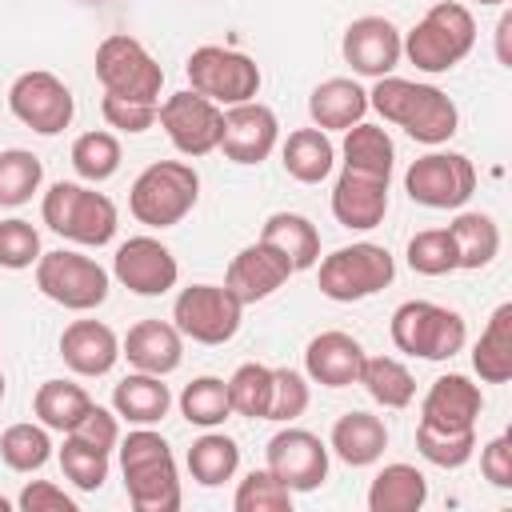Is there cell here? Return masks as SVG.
Returning <instances> with one entry per match:
<instances>
[{
	"label": "cell",
	"instance_id": "cell-1",
	"mask_svg": "<svg viewBox=\"0 0 512 512\" xmlns=\"http://www.w3.org/2000/svg\"><path fill=\"white\" fill-rule=\"evenodd\" d=\"M368 108H376L384 116V124L404 128L416 144H448L460 128V108L456 100L436 88V84H420V80H404V76H380L368 88Z\"/></svg>",
	"mask_w": 512,
	"mask_h": 512
},
{
	"label": "cell",
	"instance_id": "cell-2",
	"mask_svg": "<svg viewBox=\"0 0 512 512\" xmlns=\"http://www.w3.org/2000/svg\"><path fill=\"white\" fill-rule=\"evenodd\" d=\"M120 472H124V492L136 512H176L184 492H180V472L168 440L152 432V424H136L120 444Z\"/></svg>",
	"mask_w": 512,
	"mask_h": 512
},
{
	"label": "cell",
	"instance_id": "cell-3",
	"mask_svg": "<svg viewBox=\"0 0 512 512\" xmlns=\"http://www.w3.org/2000/svg\"><path fill=\"white\" fill-rule=\"evenodd\" d=\"M40 216L56 236H64L72 244H84V248L112 244L116 228H120L116 204L104 192H96L92 184H80V180H56L40 200Z\"/></svg>",
	"mask_w": 512,
	"mask_h": 512
},
{
	"label": "cell",
	"instance_id": "cell-4",
	"mask_svg": "<svg viewBox=\"0 0 512 512\" xmlns=\"http://www.w3.org/2000/svg\"><path fill=\"white\" fill-rule=\"evenodd\" d=\"M476 48V20L464 4L456 0H440L432 4L408 32H404V56L408 64H416L420 72L436 76L456 68L468 52Z\"/></svg>",
	"mask_w": 512,
	"mask_h": 512
},
{
	"label": "cell",
	"instance_id": "cell-5",
	"mask_svg": "<svg viewBox=\"0 0 512 512\" xmlns=\"http://www.w3.org/2000/svg\"><path fill=\"white\" fill-rule=\"evenodd\" d=\"M200 200V172L188 160H156L128 188V212L148 228L180 224Z\"/></svg>",
	"mask_w": 512,
	"mask_h": 512
},
{
	"label": "cell",
	"instance_id": "cell-6",
	"mask_svg": "<svg viewBox=\"0 0 512 512\" xmlns=\"http://www.w3.org/2000/svg\"><path fill=\"white\" fill-rule=\"evenodd\" d=\"M392 280H396V260L384 244H372V240L344 244L316 260V284L336 304L368 300V296L384 292Z\"/></svg>",
	"mask_w": 512,
	"mask_h": 512
},
{
	"label": "cell",
	"instance_id": "cell-7",
	"mask_svg": "<svg viewBox=\"0 0 512 512\" xmlns=\"http://www.w3.org/2000/svg\"><path fill=\"white\" fill-rule=\"evenodd\" d=\"M388 336L396 352L420 356V360H452L468 344V324L456 308L432 304V300H404L392 312Z\"/></svg>",
	"mask_w": 512,
	"mask_h": 512
},
{
	"label": "cell",
	"instance_id": "cell-8",
	"mask_svg": "<svg viewBox=\"0 0 512 512\" xmlns=\"http://www.w3.org/2000/svg\"><path fill=\"white\" fill-rule=\"evenodd\" d=\"M184 76H188L192 92L208 96L220 108L256 100V92L264 84L260 64L248 52H236V48H224V44H200V48H192V56L184 60Z\"/></svg>",
	"mask_w": 512,
	"mask_h": 512
},
{
	"label": "cell",
	"instance_id": "cell-9",
	"mask_svg": "<svg viewBox=\"0 0 512 512\" xmlns=\"http://www.w3.org/2000/svg\"><path fill=\"white\" fill-rule=\"evenodd\" d=\"M96 80L108 96H128V100H148L160 104L164 88V68L156 56L128 32H112L96 44Z\"/></svg>",
	"mask_w": 512,
	"mask_h": 512
},
{
	"label": "cell",
	"instance_id": "cell-10",
	"mask_svg": "<svg viewBox=\"0 0 512 512\" xmlns=\"http://www.w3.org/2000/svg\"><path fill=\"white\" fill-rule=\"evenodd\" d=\"M36 288L52 304H60L68 312H92V308H100L108 300L112 276L92 256L72 252V248H56V252H40V260H36Z\"/></svg>",
	"mask_w": 512,
	"mask_h": 512
},
{
	"label": "cell",
	"instance_id": "cell-11",
	"mask_svg": "<svg viewBox=\"0 0 512 512\" xmlns=\"http://www.w3.org/2000/svg\"><path fill=\"white\" fill-rule=\"evenodd\" d=\"M244 320V304L224 288V284H188L176 292L172 304V324L180 328L184 340L196 344H228L240 332Z\"/></svg>",
	"mask_w": 512,
	"mask_h": 512
},
{
	"label": "cell",
	"instance_id": "cell-12",
	"mask_svg": "<svg viewBox=\"0 0 512 512\" xmlns=\"http://www.w3.org/2000/svg\"><path fill=\"white\" fill-rule=\"evenodd\" d=\"M404 192L420 208H464L476 192V168L464 152H424L404 172Z\"/></svg>",
	"mask_w": 512,
	"mask_h": 512
},
{
	"label": "cell",
	"instance_id": "cell-13",
	"mask_svg": "<svg viewBox=\"0 0 512 512\" xmlns=\"http://www.w3.org/2000/svg\"><path fill=\"white\" fill-rule=\"evenodd\" d=\"M156 124L164 128V136L172 140V148L180 156H208L220 148V132H224V108L212 104L208 96L184 88L172 92L156 104Z\"/></svg>",
	"mask_w": 512,
	"mask_h": 512
},
{
	"label": "cell",
	"instance_id": "cell-14",
	"mask_svg": "<svg viewBox=\"0 0 512 512\" xmlns=\"http://www.w3.org/2000/svg\"><path fill=\"white\" fill-rule=\"evenodd\" d=\"M8 108L12 116L32 128L36 136H56L72 124L76 116V96L72 88L56 76V72H44V68H32V72H20L8 88Z\"/></svg>",
	"mask_w": 512,
	"mask_h": 512
},
{
	"label": "cell",
	"instance_id": "cell-15",
	"mask_svg": "<svg viewBox=\"0 0 512 512\" xmlns=\"http://www.w3.org/2000/svg\"><path fill=\"white\" fill-rule=\"evenodd\" d=\"M328 456L332 452L316 432L284 424L264 448V468L292 492H316L328 480Z\"/></svg>",
	"mask_w": 512,
	"mask_h": 512
},
{
	"label": "cell",
	"instance_id": "cell-16",
	"mask_svg": "<svg viewBox=\"0 0 512 512\" xmlns=\"http://www.w3.org/2000/svg\"><path fill=\"white\" fill-rule=\"evenodd\" d=\"M340 52L356 76L380 80L404 60V32L388 16H356L340 36Z\"/></svg>",
	"mask_w": 512,
	"mask_h": 512
},
{
	"label": "cell",
	"instance_id": "cell-17",
	"mask_svg": "<svg viewBox=\"0 0 512 512\" xmlns=\"http://www.w3.org/2000/svg\"><path fill=\"white\" fill-rule=\"evenodd\" d=\"M112 276L136 296H164L176 288L180 264H176L172 248L160 244L156 236H128L124 244H116Z\"/></svg>",
	"mask_w": 512,
	"mask_h": 512
},
{
	"label": "cell",
	"instance_id": "cell-18",
	"mask_svg": "<svg viewBox=\"0 0 512 512\" xmlns=\"http://www.w3.org/2000/svg\"><path fill=\"white\" fill-rule=\"evenodd\" d=\"M280 144V120L268 104L260 100H244L224 108V132H220V152L232 164H260L272 156V148Z\"/></svg>",
	"mask_w": 512,
	"mask_h": 512
},
{
	"label": "cell",
	"instance_id": "cell-19",
	"mask_svg": "<svg viewBox=\"0 0 512 512\" xmlns=\"http://www.w3.org/2000/svg\"><path fill=\"white\" fill-rule=\"evenodd\" d=\"M292 272H296V268L288 264L284 252H276L272 244L256 240V244H244V248L232 256V264H228V272H224V288H228L240 304H256V300H268L276 288H284Z\"/></svg>",
	"mask_w": 512,
	"mask_h": 512
},
{
	"label": "cell",
	"instance_id": "cell-20",
	"mask_svg": "<svg viewBox=\"0 0 512 512\" xmlns=\"http://www.w3.org/2000/svg\"><path fill=\"white\" fill-rule=\"evenodd\" d=\"M388 184L392 180L340 168L336 188H332V216H336V224H344L348 232H372L376 224H384Z\"/></svg>",
	"mask_w": 512,
	"mask_h": 512
},
{
	"label": "cell",
	"instance_id": "cell-21",
	"mask_svg": "<svg viewBox=\"0 0 512 512\" xmlns=\"http://www.w3.org/2000/svg\"><path fill=\"white\" fill-rule=\"evenodd\" d=\"M364 344L340 328L316 332L304 348V376L320 388H348L360 380V364H364Z\"/></svg>",
	"mask_w": 512,
	"mask_h": 512
},
{
	"label": "cell",
	"instance_id": "cell-22",
	"mask_svg": "<svg viewBox=\"0 0 512 512\" xmlns=\"http://www.w3.org/2000/svg\"><path fill=\"white\" fill-rule=\"evenodd\" d=\"M484 412V392L464 372H444L420 400V424L432 428H476Z\"/></svg>",
	"mask_w": 512,
	"mask_h": 512
},
{
	"label": "cell",
	"instance_id": "cell-23",
	"mask_svg": "<svg viewBox=\"0 0 512 512\" xmlns=\"http://www.w3.org/2000/svg\"><path fill=\"white\" fill-rule=\"evenodd\" d=\"M120 356L136 372L172 376L180 368V360H184V336L168 320H136L128 328V336L120 340Z\"/></svg>",
	"mask_w": 512,
	"mask_h": 512
},
{
	"label": "cell",
	"instance_id": "cell-24",
	"mask_svg": "<svg viewBox=\"0 0 512 512\" xmlns=\"http://www.w3.org/2000/svg\"><path fill=\"white\" fill-rule=\"evenodd\" d=\"M60 360L76 376H108L120 360V336L104 320H72L60 332Z\"/></svg>",
	"mask_w": 512,
	"mask_h": 512
},
{
	"label": "cell",
	"instance_id": "cell-25",
	"mask_svg": "<svg viewBox=\"0 0 512 512\" xmlns=\"http://www.w3.org/2000/svg\"><path fill=\"white\" fill-rule=\"evenodd\" d=\"M308 116L324 132H344L368 116V88L352 76H328L308 92Z\"/></svg>",
	"mask_w": 512,
	"mask_h": 512
},
{
	"label": "cell",
	"instance_id": "cell-26",
	"mask_svg": "<svg viewBox=\"0 0 512 512\" xmlns=\"http://www.w3.org/2000/svg\"><path fill=\"white\" fill-rule=\"evenodd\" d=\"M388 448V428L380 416L364 412V408H352L344 412L336 424H332V436H328V452L340 456L348 468H368L384 456Z\"/></svg>",
	"mask_w": 512,
	"mask_h": 512
},
{
	"label": "cell",
	"instance_id": "cell-27",
	"mask_svg": "<svg viewBox=\"0 0 512 512\" xmlns=\"http://www.w3.org/2000/svg\"><path fill=\"white\" fill-rule=\"evenodd\" d=\"M428 504V476L416 464H384L368 484V512H420Z\"/></svg>",
	"mask_w": 512,
	"mask_h": 512
},
{
	"label": "cell",
	"instance_id": "cell-28",
	"mask_svg": "<svg viewBox=\"0 0 512 512\" xmlns=\"http://www.w3.org/2000/svg\"><path fill=\"white\" fill-rule=\"evenodd\" d=\"M280 164L296 184H320L336 168V144L328 140L324 128H296L280 144Z\"/></svg>",
	"mask_w": 512,
	"mask_h": 512
},
{
	"label": "cell",
	"instance_id": "cell-29",
	"mask_svg": "<svg viewBox=\"0 0 512 512\" xmlns=\"http://www.w3.org/2000/svg\"><path fill=\"white\" fill-rule=\"evenodd\" d=\"M172 408V392L164 384V376L152 372H128L116 388H112V412L128 424H160Z\"/></svg>",
	"mask_w": 512,
	"mask_h": 512
},
{
	"label": "cell",
	"instance_id": "cell-30",
	"mask_svg": "<svg viewBox=\"0 0 512 512\" xmlns=\"http://www.w3.org/2000/svg\"><path fill=\"white\" fill-rule=\"evenodd\" d=\"M340 156H344V168H352V172H368V176L392 180V168H396V144H392L388 128H380V124L360 120V124L344 128Z\"/></svg>",
	"mask_w": 512,
	"mask_h": 512
},
{
	"label": "cell",
	"instance_id": "cell-31",
	"mask_svg": "<svg viewBox=\"0 0 512 512\" xmlns=\"http://www.w3.org/2000/svg\"><path fill=\"white\" fill-rule=\"evenodd\" d=\"M260 240L272 244L276 252H284L296 272L316 268V260H320V232L300 212H272L264 220V228H260Z\"/></svg>",
	"mask_w": 512,
	"mask_h": 512
},
{
	"label": "cell",
	"instance_id": "cell-32",
	"mask_svg": "<svg viewBox=\"0 0 512 512\" xmlns=\"http://www.w3.org/2000/svg\"><path fill=\"white\" fill-rule=\"evenodd\" d=\"M472 368L484 384H504L512 376V304H500L480 340L472 344Z\"/></svg>",
	"mask_w": 512,
	"mask_h": 512
},
{
	"label": "cell",
	"instance_id": "cell-33",
	"mask_svg": "<svg viewBox=\"0 0 512 512\" xmlns=\"http://www.w3.org/2000/svg\"><path fill=\"white\" fill-rule=\"evenodd\" d=\"M184 464H188V472H192L196 484H204V488H220V484L232 480L236 468H240V444H236L232 436L216 432V428H204V436L192 440Z\"/></svg>",
	"mask_w": 512,
	"mask_h": 512
},
{
	"label": "cell",
	"instance_id": "cell-34",
	"mask_svg": "<svg viewBox=\"0 0 512 512\" xmlns=\"http://www.w3.org/2000/svg\"><path fill=\"white\" fill-rule=\"evenodd\" d=\"M96 400L80 388V384H72V380H44L40 388H36V396H32V412H36V420L48 428V432H72L76 424H80V416L92 408Z\"/></svg>",
	"mask_w": 512,
	"mask_h": 512
},
{
	"label": "cell",
	"instance_id": "cell-35",
	"mask_svg": "<svg viewBox=\"0 0 512 512\" xmlns=\"http://www.w3.org/2000/svg\"><path fill=\"white\" fill-rule=\"evenodd\" d=\"M464 272H480L500 256V224L488 212H460L448 224Z\"/></svg>",
	"mask_w": 512,
	"mask_h": 512
},
{
	"label": "cell",
	"instance_id": "cell-36",
	"mask_svg": "<svg viewBox=\"0 0 512 512\" xmlns=\"http://www.w3.org/2000/svg\"><path fill=\"white\" fill-rule=\"evenodd\" d=\"M356 384H364V392L380 408H392V412L396 408H408L416 400V380H412L408 364L396 360V356H364Z\"/></svg>",
	"mask_w": 512,
	"mask_h": 512
},
{
	"label": "cell",
	"instance_id": "cell-37",
	"mask_svg": "<svg viewBox=\"0 0 512 512\" xmlns=\"http://www.w3.org/2000/svg\"><path fill=\"white\" fill-rule=\"evenodd\" d=\"M180 416L196 428H220L232 416V400H228V380L220 376H196L180 388Z\"/></svg>",
	"mask_w": 512,
	"mask_h": 512
},
{
	"label": "cell",
	"instance_id": "cell-38",
	"mask_svg": "<svg viewBox=\"0 0 512 512\" xmlns=\"http://www.w3.org/2000/svg\"><path fill=\"white\" fill-rule=\"evenodd\" d=\"M0 460L12 472H40L52 460V436H48V428L40 420L36 424L32 420L8 424L0 432Z\"/></svg>",
	"mask_w": 512,
	"mask_h": 512
},
{
	"label": "cell",
	"instance_id": "cell-39",
	"mask_svg": "<svg viewBox=\"0 0 512 512\" xmlns=\"http://www.w3.org/2000/svg\"><path fill=\"white\" fill-rule=\"evenodd\" d=\"M120 160H124V152H120L116 132L92 128V132H84V136L72 140V168H76V176H80L84 184H104V180H112V176L120 172Z\"/></svg>",
	"mask_w": 512,
	"mask_h": 512
},
{
	"label": "cell",
	"instance_id": "cell-40",
	"mask_svg": "<svg viewBox=\"0 0 512 512\" xmlns=\"http://www.w3.org/2000/svg\"><path fill=\"white\" fill-rule=\"evenodd\" d=\"M44 184V164L28 148H4L0 152V208L28 204Z\"/></svg>",
	"mask_w": 512,
	"mask_h": 512
},
{
	"label": "cell",
	"instance_id": "cell-41",
	"mask_svg": "<svg viewBox=\"0 0 512 512\" xmlns=\"http://www.w3.org/2000/svg\"><path fill=\"white\" fill-rule=\"evenodd\" d=\"M416 452L436 468H464L476 456V428H432L416 424Z\"/></svg>",
	"mask_w": 512,
	"mask_h": 512
},
{
	"label": "cell",
	"instance_id": "cell-42",
	"mask_svg": "<svg viewBox=\"0 0 512 512\" xmlns=\"http://www.w3.org/2000/svg\"><path fill=\"white\" fill-rule=\"evenodd\" d=\"M228 400H232V412L236 416H248V420H264L268 416V400H272V368L268 364H240L232 376H228Z\"/></svg>",
	"mask_w": 512,
	"mask_h": 512
},
{
	"label": "cell",
	"instance_id": "cell-43",
	"mask_svg": "<svg viewBox=\"0 0 512 512\" xmlns=\"http://www.w3.org/2000/svg\"><path fill=\"white\" fill-rule=\"evenodd\" d=\"M408 256V268L420 272V276H448L460 268V256H456V240L448 228H424L408 240L404 248Z\"/></svg>",
	"mask_w": 512,
	"mask_h": 512
},
{
	"label": "cell",
	"instance_id": "cell-44",
	"mask_svg": "<svg viewBox=\"0 0 512 512\" xmlns=\"http://www.w3.org/2000/svg\"><path fill=\"white\" fill-rule=\"evenodd\" d=\"M56 460H60L64 480H72L80 492H100L104 480H108V452L84 444L80 436H64Z\"/></svg>",
	"mask_w": 512,
	"mask_h": 512
},
{
	"label": "cell",
	"instance_id": "cell-45",
	"mask_svg": "<svg viewBox=\"0 0 512 512\" xmlns=\"http://www.w3.org/2000/svg\"><path fill=\"white\" fill-rule=\"evenodd\" d=\"M292 488L280 484L268 468H252L240 484H236V496H232V508L236 512H292Z\"/></svg>",
	"mask_w": 512,
	"mask_h": 512
},
{
	"label": "cell",
	"instance_id": "cell-46",
	"mask_svg": "<svg viewBox=\"0 0 512 512\" xmlns=\"http://www.w3.org/2000/svg\"><path fill=\"white\" fill-rule=\"evenodd\" d=\"M312 380L296 368H272V400H268V416L264 420H276V424H292L308 412V400H312Z\"/></svg>",
	"mask_w": 512,
	"mask_h": 512
},
{
	"label": "cell",
	"instance_id": "cell-47",
	"mask_svg": "<svg viewBox=\"0 0 512 512\" xmlns=\"http://www.w3.org/2000/svg\"><path fill=\"white\" fill-rule=\"evenodd\" d=\"M40 252L44 248H40V232L32 228V220H20V216L0 220V268L8 272L36 268Z\"/></svg>",
	"mask_w": 512,
	"mask_h": 512
},
{
	"label": "cell",
	"instance_id": "cell-48",
	"mask_svg": "<svg viewBox=\"0 0 512 512\" xmlns=\"http://www.w3.org/2000/svg\"><path fill=\"white\" fill-rule=\"evenodd\" d=\"M100 116H104L108 128L136 136V132H148V128L156 124V104H148V100H128V96H108V92H104Z\"/></svg>",
	"mask_w": 512,
	"mask_h": 512
},
{
	"label": "cell",
	"instance_id": "cell-49",
	"mask_svg": "<svg viewBox=\"0 0 512 512\" xmlns=\"http://www.w3.org/2000/svg\"><path fill=\"white\" fill-rule=\"evenodd\" d=\"M64 436H80L84 444H92V448H100V452H116V444H120V416L112 412V408H100V404H92L84 416H80V424L72 428V432H64Z\"/></svg>",
	"mask_w": 512,
	"mask_h": 512
},
{
	"label": "cell",
	"instance_id": "cell-50",
	"mask_svg": "<svg viewBox=\"0 0 512 512\" xmlns=\"http://www.w3.org/2000/svg\"><path fill=\"white\" fill-rule=\"evenodd\" d=\"M16 508L20 512H80V500L68 496L52 480H28L20 488V496H16Z\"/></svg>",
	"mask_w": 512,
	"mask_h": 512
},
{
	"label": "cell",
	"instance_id": "cell-51",
	"mask_svg": "<svg viewBox=\"0 0 512 512\" xmlns=\"http://www.w3.org/2000/svg\"><path fill=\"white\" fill-rule=\"evenodd\" d=\"M480 472L492 488H512V436L508 432L480 444Z\"/></svg>",
	"mask_w": 512,
	"mask_h": 512
},
{
	"label": "cell",
	"instance_id": "cell-52",
	"mask_svg": "<svg viewBox=\"0 0 512 512\" xmlns=\"http://www.w3.org/2000/svg\"><path fill=\"white\" fill-rule=\"evenodd\" d=\"M508 32H512V16L504 12V16H500V24H496V44H500V48H496V56H500V64H512V56H508Z\"/></svg>",
	"mask_w": 512,
	"mask_h": 512
},
{
	"label": "cell",
	"instance_id": "cell-53",
	"mask_svg": "<svg viewBox=\"0 0 512 512\" xmlns=\"http://www.w3.org/2000/svg\"><path fill=\"white\" fill-rule=\"evenodd\" d=\"M16 508V500H8V496H0V512H12Z\"/></svg>",
	"mask_w": 512,
	"mask_h": 512
},
{
	"label": "cell",
	"instance_id": "cell-54",
	"mask_svg": "<svg viewBox=\"0 0 512 512\" xmlns=\"http://www.w3.org/2000/svg\"><path fill=\"white\" fill-rule=\"evenodd\" d=\"M4 392H8V384H4V372H0V400H4Z\"/></svg>",
	"mask_w": 512,
	"mask_h": 512
},
{
	"label": "cell",
	"instance_id": "cell-55",
	"mask_svg": "<svg viewBox=\"0 0 512 512\" xmlns=\"http://www.w3.org/2000/svg\"><path fill=\"white\" fill-rule=\"evenodd\" d=\"M476 4H504V0H476Z\"/></svg>",
	"mask_w": 512,
	"mask_h": 512
}]
</instances>
